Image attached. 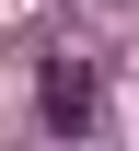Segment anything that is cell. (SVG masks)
<instances>
[{
    "label": "cell",
    "mask_w": 139,
    "mask_h": 151,
    "mask_svg": "<svg viewBox=\"0 0 139 151\" xmlns=\"http://www.w3.org/2000/svg\"><path fill=\"white\" fill-rule=\"evenodd\" d=\"M35 116H46L58 139H81V128H93V116H104V81H93V58H46V70H35Z\"/></svg>",
    "instance_id": "cell-1"
}]
</instances>
